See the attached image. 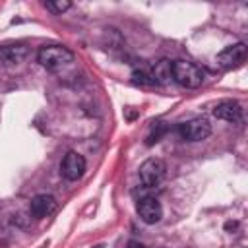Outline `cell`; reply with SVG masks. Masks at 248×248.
<instances>
[{
  "mask_svg": "<svg viewBox=\"0 0 248 248\" xmlns=\"http://www.w3.org/2000/svg\"><path fill=\"white\" fill-rule=\"evenodd\" d=\"M170 74H172V79L186 89H196L203 83L202 68L190 60H174L170 64Z\"/></svg>",
  "mask_w": 248,
  "mask_h": 248,
  "instance_id": "cell-1",
  "label": "cell"
},
{
  "mask_svg": "<svg viewBox=\"0 0 248 248\" xmlns=\"http://www.w3.org/2000/svg\"><path fill=\"white\" fill-rule=\"evenodd\" d=\"M72 60H74V52L62 45H46V46H41V50L37 52V62L50 72H56L68 66Z\"/></svg>",
  "mask_w": 248,
  "mask_h": 248,
  "instance_id": "cell-2",
  "label": "cell"
},
{
  "mask_svg": "<svg viewBox=\"0 0 248 248\" xmlns=\"http://www.w3.org/2000/svg\"><path fill=\"white\" fill-rule=\"evenodd\" d=\"M165 172H167V165L159 157H149L140 165V180L147 188H155L157 184H161Z\"/></svg>",
  "mask_w": 248,
  "mask_h": 248,
  "instance_id": "cell-3",
  "label": "cell"
},
{
  "mask_svg": "<svg viewBox=\"0 0 248 248\" xmlns=\"http://www.w3.org/2000/svg\"><path fill=\"white\" fill-rule=\"evenodd\" d=\"M180 136L186 141H202L205 138H209L211 134V124L205 118H192L180 124Z\"/></svg>",
  "mask_w": 248,
  "mask_h": 248,
  "instance_id": "cell-4",
  "label": "cell"
},
{
  "mask_svg": "<svg viewBox=\"0 0 248 248\" xmlns=\"http://www.w3.org/2000/svg\"><path fill=\"white\" fill-rule=\"evenodd\" d=\"M244 58H246V45L244 43H234V45L225 46L217 54V64L225 70H231V68L240 66L244 62Z\"/></svg>",
  "mask_w": 248,
  "mask_h": 248,
  "instance_id": "cell-5",
  "label": "cell"
},
{
  "mask_svg": "<svg viewBox=\"0 0 248 248\" xmlns=\"http://www.w3.org/2000/svg\"><path fill=\"white\" fill-rule=\"evenodd\" d=\"M136 211L140 215V219L147 225H155L161 221L163 217V207H161V202L157 198H151V196H145L138 202L136 205Z\"/></svg>",
  "mask_w": 248,
  "mask_h": 248,
  "instance_id": "cell-6",
  "label": "cell"
},
{
  "mask_svg": "<svg viewBox=\"0 0 248 248\" xmlns=\"http://www.w3.org/2000/svg\"><path fill=\"white\" fill-rule=\"evenodd\" d=\"M60 172L66 180H78L83 176L85 172V159L76 153V151H68L60 163Z\"/></svg>",
  "mask_w": 248,
  "mask_h": 248,
  "instance_id": "cell-7",
  "label": "cell"
},
{
  "mask_svg": "<svg viewBox=\"0 0 248 248\" xmlns=\"http://www.w3.org/2000/svg\"><path fill=\"white\" fill-rule=\"evenodd\" d=\"M56 211V200L50 194H37L35 198H31L29 202V213L35 219H43L48 217Z\"/></svg>",
  "mask_w": 248,
  "mask_h": 248,
  "instance_id": "cell-8",
  "label": "cell"
},
{
  "mask_svg": "<svg viewBox=\"0 0 248 248\" xmlns=\"http://www.w3.org/2000/svg\"><path fill=\"white\" fill-rule=\"evenodd\" d=\"M213 116L219 118V120H225V122H238L240 116H242V107L236 103V101H221L215 105L213 108Z\"/></svg>",
  "mask_w": 248,
  "mask_h": 248,
  "instance_id": "cell-9",
  "label": "cell"
},
{
  "mask_svg": "<svg viewBox=\"0 0 248 248\" xmlns=\"http://www.w3.org/2000/svg\"><path fill=\"white\" fill-rule=\"evenodd\" d=\"M29 48L21 43H10V45H0V60L4 64H19L27 58Z\"/></svg>",
  "mask_w": 248,
  "mask_h": 248,
  "instance_id": "cell-10",
  "label": "cell"
},
{
  "mask_svg": "<svg viewBox=\"0 0 248 248\" xmlns=\"http://www.w3.org/2000/svg\"><path fill=\"white\" fill-rule=\"evenodd\" d=\"M170 64L169 60H159L155 66H153V72H151V81L153 83H169L172 79V74H170Z\"/></svg>",
  "mask_w": 248,
  "mask_h": 248,
  "instance_id": "cell-11",
  "label": "cell"
},
{
  "mask_svg": "<svg viewBox=\"0 0 248 248\" xmlns=\"http://www.w3.org/2000/svg\"><path fill=\"white\" fill-rule=\"evenodd\" d=\"M45 6H46V10H50V12H54V14H62V12H66L72 4H70L68 0H48V2H45Z\"/></svg>",
  "mask_w": 248,
  "mask_h": 248,
  "instance_id": "cell-12",
  "label": "cell"
},
{
  "mask_svg": "<svg viewBox=\"0 0 248 248\" xmlns=\"http://www.w3.org/2000/svg\"><path fill=\"white\" fill-rule=\"evenodd\" d=\"M165 130H167V128H165L163 124H157V130L153 128V132H151V134H149V138H147V145L157 143V141H159V138L165 134Z\"/></svg>",
  "mask_w": 248,
  "mask_h": 248,
  "instance_id": "cell-13",
  "label": "cell"
},
{
  "mask_svg": "<svg viewBox=\"0 0 248 248\" xmlns=\"http://www.w3.org/2000/svg\"><path fill=\"white\" fill-rule=\"evenodd\" d=\"M128 248H145L141 242H138V240H130L128 242Z\"/></svg>",
  "mask_w": 248,
  "mask_h": 248,
  "instance_id": "cell-14",
  "label": "cell"
},
{
  "mask_svg": "<svg viewBox=\"0 0 248 248\" xmlns=\"http://www.w3.org/2000/svg\"><path fill=\"white\" fill-rule=\"evenodd\" d=\"M231 229H236V223H227V231H231Z\"/></svg>",
  "mask_w": 248,
  "mask_h": 248,
  "instance_id": "cell-15",
  "label": "cell"
}]
</instances>
